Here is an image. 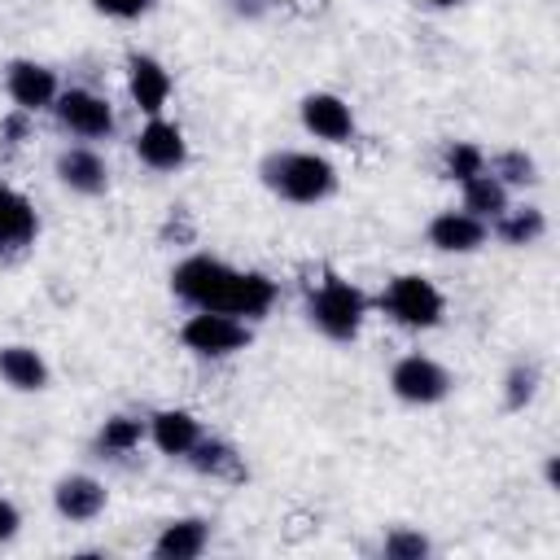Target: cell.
Masks as SVG:
<instances>
[{
  "mask_svg": "<svg viewBox=\"0 0 560 560\" xmlns=\"http://www.w3.org/2000/svg\"><path fill=\"white\" fill-rule=\"evenodd\" d=\"M368 306H372L368 293L346 276H324L306 293V319L328 341H354L368 324Z\"/></svg>",
  "mask_w": 560,
  "mask_h": 560,
  "instance_id": "3",
  "label": "cell"
},
{
  "mask_svg": "<svg viewBox=\"0 0 560 560\" xmlns=\"http://www.w3.org/2000/svg\"><path fill=\"white\" fill-rule=\"evenodd\" d=\"M486 171H490L503 188H534V184H538V162H534V153H525V149L486 153Z\"/></svg>",
  "mask_w": 560,
  "mask_h": 560,
  "instance_id": "23",
  "label": "cell"
},
{
  "mask_svg": "<svg viewBox=\"0 0 560 560\" xmlns=\"http://www.w3.org/2000/svg\"><path fill=\"white\" fill-rule=\"evenodd\" d=\"M298 118H302V131L324 144H346L354 136V109L337 92H306L298 101Z\"/></svg>",
  "mask_w": 560,
  "mask_h": 560,
  "instance_id": "9",
  "label": "cell"
},
{
  "mask_svg": "<svg viewBox=\"0 0 560 560\" xmlns=\"http://www.w3.org/2000/svg\"><path fill=\"white\" fill-rule=\"evenodd\" d=\"M477 171H486V149L472 144V140H446V149H442V175L451 184H464Z\"/></svg>",
  "mask_w": 560,
  "mask_h": 560,
  "instance_id": "25",
  "label": "cell"
},
{
  "mask_svg": "<svg viewBox=\"0 0 560 560\" xmlns=\"http://www.w3.org/2000/svg\"><path fill=\"white\" fill-rule=\"evenodd\" d=\"M18 529H22V512H18V503H13V499H4V494H0V542L18 538Z\"/></svg>",
  "mask_w": 560,
  "mask_h": 560,
  "instance_id": "29",
  "label": "cell"
},
{
  "mask_svg": "<svg viewBox=\"0 0 560 560\" xmlns=\"http://www.w3.org/2000/svg\"><path fill=\"white\" fill-rule=\"evenodd\" d=\"M538 385H542L538 363L516 359V363L503 372V407H508V411H525V407L538 398Z\"/></svg>",
  "mask_w": 560,
  "mask_h": 560,
  "instance_id": "24",
  "label": "cell"
},
{
  "mask_svg": "<svg viewBox=\"0 0 560 560\" xmlns=\"http://www.w3.org/2000/svg\"><path fill=\"white\" fill-rule=\"evenodd\" d=\"M52 118L74 140H105V136H114V105H109V96H101L92 88H61L57 101H52Z\"/></svg>",
  "mask_w": 560,
  "mask_h": 560,
  "instance_id": "7",
  "label": "cell"
},
{
  "mask_svg": "<svg viewBox=\"0 0 560 560\" xmlns=\"http://www.w3.org/2000/svg\"><path fill=\"white\" fill-rule=\"evenodd\" d=\"M144 438L158 446V455L184 459L201 442V420L184 407H158L153 416H144Z\"/></svg>",
  "mask_w": 560,
  "mask_h": 560,
  "instance_id": "15",
  "label": "cell"
},
{
  "mask_svg": "<svg viewBox=\"0 0 560 560\" xmlns=\"http://www.w3.org/2000/svg\"><path fill=\"white\" fill-rule=\"evenodd\" d=\"M254 341L249 319L228 315V311H192L179 324V346L192 350L197 359H232Z\"/></svg>",
  "mask_w": 560,
  "mask_h": 560,
  "instance_id": "5",
  "label": "cell"
},
{
  "mask_svg": "<svg viewBox=\"0 0 560 560\" xmlns=\"http://www.w3.org/2000/svg\"><path fill=\"white\" fill-rule=\"evenodd\" d=\"M451 389H455V376L433 354L411 350V354L394 359V368H389V394L407 407H438Z\"/></svg>",
  "mask_w": 560,
  "mask_h": 560,
  "instance_id": "6",
  "label": "cell"
},
{
  "mask_svg": "<svg viewBox=\"0 0 560 560\" xmlns=\"http://www.w3.org/2000/svg\"><path fill=\"white\" fill-rule=\"evenodd\" d=\"M206 547H210V521L206 516H171L153 538L158 560H197Z\"/></svg>",
  "mask_w": 560,
  "mask_h": 560,
  "instance_id": "18",
  "label": "cell"
},
{
  "mask_svg": "<svg viewBox=\"0 0 560 560\" xmlns=\"http://www.w3.org/2000/svg\"><path fill=\"white\" fill-rule=\"evenodd\" d=\"M171 293L192 311H228L241 319H262L276 306V280L262 271L232 267L214 254H188L171 267Z\"/></svg>",
  "mask_w": 560,
  "mask_h": 560,
  "instance_id": "1",
  "label": "cell"
},
{
  "mask_svg": "<svg viewBox=\"0 0 560 560\" xmlns=\"http://www.w3.org/2000/svg\"><path fill=\"white\" fill-rule=\"evenodd\" d=\"M140 442H144V420H140V416H127V411L105 416L101 429H96V438H92V446H96L101 459H122V455H131Z\"/></svg>",
  "mask_w": 560,
  "mask_h": 560,
  "instance_id": "22",
  "label": "cell"
},
{
  "mask_svg": "<svg viewBox=\"0 0 560 560\" xmlns=\"http://www.w3.org/2000/svg\"><path fill=\"white\" fill-rule=\"evenodd\" d=\"M376 306L385 311L389 324H398V328H407V332H429V328H438L442 315H446L442 289H438L429 276H420V271L394 276V280L381 289Z\"/></svg>",
  "mask_w": 560,
  "mask_h": 560,
  "instance_id": "4",
  "label": "cell"
},
{
  "mask_svg": "<svg viewBox=\"0 0 560 560\" xmlns=\"http://www.w3.org/2000/svg\"><path fill=\"white\" fill-rule=\"evenodd\" d=\"M52 175L74 197H101L109 188V162L92 144H66L52 162Z\"/></svg>",
  "mask_w": 560,
  "mask_h": 560,
  "instance_id": "11",
  "label": "cell"
},
{
  "mask_svg": "<svg viewBox=\"0 0 560 560\" xmlns=\"http://www.w3.org/2000/svg\"><path fill=\"white\" fill-rule=\"evenodd\" d=\"M258 179L289 206H319L337 192V166L315 149H276L258 162Z\"/></svg>",
  "mask_w": 560,
  "mask_h": 560,
  "instance_id": "2",
  "label": "cell"
},
{
  "mask_svg": "<svg viewBox=\"0 0 560 560\" xmlns=\"http://www.w3.org/2000/svg\"><path fill=\"white\" fill-rule=\"evenodd\" d=\"M175 83H171V70L153 57V52H131L127 57V96L131 105L144 114V118H158L171 101Z\"/></svg>",
  "mask_w": 560,
  "mask_h": 560,
  "instance_id": "13",
  "label": "cell"
},
{
  "mask_svg": "<svg viewBox=\"0 0 560 560\" xmlns=\"http://www.w3.org/2000/svg\"><path fill=\"white\" fill-rule=\"evenodd\" d=\"M131 149H136V158L149 166V171H158V175H166V171H179L184 162H188V140H184V131L171 122V118H144V127L136 131V140H131Z\"/></svg>",
  "mask_w": 560,
  "mask_h": 560,
  "instance_id": "10",
  "label": "cell"
},
{
  "mask_svg": "<svg viewBox=\"0 0 560 560\" xmlns=\"http://www.w3.org/2000/svg\"><path fill=\"white\" fill-rule=\"evenodd\" d=\"M184 459L192 464V472H201L210 481H241L245 477V459H241V451L228 438H206L201 433V442Z\"/></svg>",
  "mask_w": 560,
  "mask_h": 560,
  "instance_id": "19",
  "label": "cell"
},
{
  "mask_svg": "<svg viewBox=\"0 0 560 560\" xmlns=\"http://www.w3.org/2000/svg\"><path fill=\"white\" fill-rule=\"evenodd\" d=\"M424 236H429V245H433L438 254H477V249L490 241V223H481L477 214L451 206V210H438V214L429 219Z\"/></svg>",
  "mask_w": 560,
  "mask_h": 560,
  "instance_id": "14",
  "label": "cell"
},
{
  "mask_svg": "<svg viewBox=\"0 0 560 560\" xmlns=\"http://www.w3.org/2000/svg\"><path fill=\"white\" fill-rule=\"evenodd\" d=\"M241 18H262V9H267V0H228Z\"/></svg>",
  "mask_w": 560,
  "mask_h": 560,
  "instance_id": "30",
  "label": "cell"
},
{
  "mask_svg": "<svg viewBox=\"0 0 560 560\" xmlns=\"http://www.w3.org/2000/svg\"><path fill=\"white\" fill-rule=\"evenodd\" d=\"M101 18H114V22H136V18H144L158 0H88Z\"/></svg>",
  "mask_w": 560,
  "mask_h": 560,
  "instance_id": "27",
  "label": "cell"
},
{
  "mask_svg": "<svg viewBox=\"0 0 560 560\" xmlns=\"http://www.w3.org/2000/svg\"><path fill=\"white\" fill-rule=\"evenodd\" d=\"M381 551H385L389 560H424V556L433 551V542H429L420 529H411V525H394V529L381 538Z\"/></svg>",
  "mask_w": 560,
  "mask_h": 560,
  "instance_id": "26",
  "label": "cell"
},
{
  "mask_svg": "<svg viewBox=\"0 0 560 560\" xmlns=\"http://www.w3.org/2000/svg\"><path fill=\"white\" fill-rule=\"evenodd\" d=\"M490 232H494L503 245L525 249V245H538V241L547 236V214H542L538 206H508V210L490 223Z\"/></svg>",
  "mask_w": 560,
  "mask_h": 560,
  "instance_id": "21",
  "label": "cell"
},
{
  "mask_svg": "<svg viewBox=\"0 0 560 560\" xmlns=\"http://www.w3.org/2000/svg\"><path fill=\"white\" fill-rule=\"evenodd\" d=\"M0 381L9 389H18V394H39V389H48L52 368L35 346L9 341V346H0Z\"/></svg>",
  "mask_w": 560,
  "mask_h": 560,
  "instance_id": "17",
  "label": "cell"
},
{
  "mask_svg": "<svg viewBox=\"0 0 560 560\" xmlns=\"http://www.w3.org/2000/svg\"><path fill=\"white\" fill-rule=\"evenodd\" d=\"M508 206H512V188H503L490 171H477V175H468L459 184V210L477 214L481 223H494Z\"/></svg>",
  "mask_w": 560,
  "mask_h": 560,
  "instance_id": "20",
  "label": "cell"
},
{
  "mask_svg": "<svg viewBox=\"0 0 560 560\" xmlns=\"http://www.w3.org/2000/svg\"><path fill=\"white\" fill-rule=\"evenodd\" d=\"M105 503H109V490H105V481L92 477V472H66V477H57V486H52V512H57L61 521H70V525L96 521V516L105 512Z\"/></svg>",
  "mask_w": 560,
  "mask_h": 560,
  "instance_id": "12",
  "label": "cell"
},
{
  "mask_svg": "<svg viewBox=\"0 0 560 560\" xmlns=\"http://www.w3.org/2000/svg\"><path fill=\"white\" fill-rule=\"evenodd\" d=\"M4 92H9L13 109H22V114L35 118V114L52 109L61 83H57V70L52 66H44L35 57H18V61L4 66Z\"/></svg>",
  "mask_w": 560,
  "mask_h": 560,
  "instance_id": "8",
  "label": "cell"
},
{
  "mask_svg": "<svg viewBox=\"0 0 560 560\" xmlns=\"http://www.w3.org/2000/svg\"><path fill=\"white\" fill-rule=\"evenodd\" d=\"M424 9H455V4H464V0H420Z\"/></svg>",
  "mask_w": 560,
  "mask_h": 560,
  "instance_id": "31",
  "label": "cell"
},
{
  "mask_svg": "<svg viewBox=\"0 0 560 560\" xmlns=\"http://www.w3.org/2000/svg\"><path fill=\"white\" fill-rule=\"evenodd\" d=\"M35 236H39V214H35L31 197L18 192L13 184H4V175H0V258L22 254L26 245H35Z\"/></svg>",
  "mask_w": 560,
  "mask_h": 560,
  "instance_id": "16",
  "label": "cell"
},
{
  "mask_svg": "<svg viewBox=\"0 0 560 560\" xmlns=\"http://www.w3.org/2000/svg\"><path fill=\"white\" fill-rule=\"evenodd\" d=\"M0 136H4L9 144H22V140L31 136V114H22V109L4 114V118H0Z\"/></svg>",
  "mask_w": 560,
  "mask_h": 560,
  "instance_id": "28",
  "label": "cell"
}]
</instances>
